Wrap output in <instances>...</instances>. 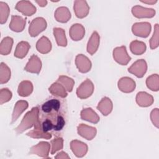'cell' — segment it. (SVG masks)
Segmentation results:
<instances>
[{"instance_id":"cell-1","label":"cell","mask_w":159,"mask_h":159,"mask_svg":"<svg viewBox=\"0 0 159 159\" xmlns=\"http://www.w3.org/2000/svg\"><path fill=\"white\" fill-rule=\"evenodd\" d=\"M66 103L60 98H50L39 107V118L34 127L57 135L66 124Z\"/></svg>"},{"instance_id":"cell-2","label":"cell","mask_w":159,"mask_h":159,"mask_svg":"<svg viewBox=\"0 0 159 159\" xmlns=\"http://www.w3.org/2000/svg\"><path fill=\"white\" fill-rule=\"evenodd\" d=\"M39 118V107H34L32 109L27 112L24 116L20 124L15 129L17 134H19L25 130L34 126Z\"/></svg>"},{"instance_id":"cell-3","label":"cell","mask_w":159,"mask_h":159,"mask_svg":"<svg viewBox=\"0 0 159 159\" xmlns=\"http://www.w3.org/2000/svg\"><path fill=\"white\" fill-rule=\"evenodd\" d=\"M47 22L43 17H36L30 22L29 27V35L32 37H36L47 28Z\"/></svg>"},{"instance_id":"cell-4","label":"cell","mask_w":159,"mask_h":159,"mask_svg":"<svg viewBox=\"0 0 159 159\" xmlns=\"http://www.w3.org/2000/svg\"><path fill=\"white\" fill-rule=\"evenodd\" d=\"M94 89V87L93 82L89 79H86L78 87L76 93L79 98L85 99L92 95Z\"/></svg>"},{"instance_id":"cell-5","label":"cell","mask_w":159,"mask_h":159,"mask_svg":"<svg viewBox=\"0 0 159 159\" xmlns=\"http://www.w3.org/2000/svg\"><path fill=\"white\" fill-rule=\"evenodd\" d=\"M152 26L149 22H136L134 24L132 27V32L137 37L146 38L149 35Z\"/></svg>"},{"instance_id":"cell-6","label":"cell","mask_w":159,"mask_h":159,"mask_svg":"<svg viewBox=\"0 0 159 159\" xmlns=\"http://www.w3.org/2000/svg\"><path fill=\"white\" fill-rule=\"evenodd\" d=\"M112 55L114 60L121 65H127L131 60V57L127 53L125 46L115 48L113 50Z\"/></svg>"},{"instance_id":"cell-7","label":"cell","mask_w":159,"mask_h":159,"mask_svg":"<svg viewBox=\"0 0 159 159\" xmlns=\"http://www.w3.org/2000/svg\"><path fill=\"white\" fill-rule=\"evenodd\" d=\"M147 70V64L145 60L140 59L135 61L129 68L128 71L137 78H142Z\"/></svg>"},{"instance_id":"cell-8","label":"cell","mask_w":159,"mask_h":159,"mask_svg":"<svg viewBox=\"0 0 159 159\" xmlns=\"http://www.w3.org/2000/svg\"><path fill=\"white\" fill-rule=\"evenodd\" d=\"M50 145L47 142H40L37 145L32 147L29 151L30 155H37L43 158H48Z\"/></svg>"},{"instance_id":"cell-9","label":"cell","mask_w":159,"mask_h":159,"mask_svg":"<svg viewBox=\"0 0 159 159\" xmlns=\"http://www.w3.org/2000/svg\"><path fill=\"white\" fill-rule=\"evenodd\" d=\"M73 9L76 16L79 19H83L88 16L89 7L86 1L76 0L74 2Z\"/></svg>"},{"instance_id":"cell-10","label":"cell","mask_w":159,"mask_h":159,"mask_svg":"<svg viewBox=\"0 0 159 159\" xmlns=\"http://www.w3.org/2000/svg\"><path fill=\"white\" fill-rule=\"evenodd\" d=\"M15 8L19 12H21L24 16H30L36 12V7L32 2L29 1H19Z\"/></svg>"},{"instance_id":"cell-11","label":"cell","mask_w":159,"mask_h":159,"mask_svg":"<svg viewBox=\"0 0 159 159\" xmlns=\"http://www.w3.org/2000/svg\"><path fill=\"white\" fill-rule=\"evenodd\" d=\"M133 16L137 18H152L155 15V11L153 9L143 7L141 6H135L132 8Z\"/></svg>"},{"instance_id":"cell-12","label":"cell","mask_w":159,"mask_h":159,"mask_svg":"<svg viewBox=\"0 0 159 159\" xmlns=\"http://www.w3.org/2000/svg\"><path fill=\"white\" fill-rule=\"evenodd\" d=\"M75 65L80 72L85 73L91 68V62L89 59L83 54H78L75 58Z\"/></svg>"},{"instance_id":"cell-13","label":"cell","mask_w":159,"mask_h":159,"mask_svg":"<svg viewBox=\"0 0 159 159\" xmlns=\"http://www.w3.org/2000/svg\"><path fill=\"white\" fill-rule=\"evenodd\" d=\"M78 135L88 140H93L97 133L96 129L94 127L89 126L84 124H80L77 127Z\"/></svg>"},{"instance_id":"cell-14","label":"cell","mask_w":159,"mask_h":159,"mask_svg":"<svg viewBox=\"0 0 159 159\" xmlns=\"http://www.w3.org/2000/svg\"><path fill=\"white\" fill-rule=\"evenodd\" d=\"M70 148L74 155L78 158L84 157L88 149L85 143L78 140H74L70 142Z\"/></svg>"},{"instance_id":"cell-15","label":"cell","mask_w":159,"mask_h":159,"mask_svg":"<svg viewBox=\"0 0 159 159\" xmlns=\"http://www.w3.org/2000/svg\"><path fill=\"white\" fill-rule=\"evenodd\" d=\"M42 68V61L35 55H32L24 67V70L29 73L39 74Z\"/></svg>"},{"instance_id":"cell-16","label":"cell","mask_w":159,"mask_h":159,"mask_svg":"<svg viewBox=\"0 0 159 159\" xmlns=\"http://www.w3.org/2000/svg\"><path fill=\"white\" fill-rule=\"evenodd\" d=\"M118 88L123 93H129L134 91L136 84L135 81L129 77H122L117 83Z\"/></svg>"},{"instance_id":"cell-17","label":"cell","mask_w":159,"mask_h":159,"mask_svg":"<svg viewBox=\"0 0 159 159\" xmlns=\"http://www.w3.org/2000/svg\"><path fill=\"white\" fill-rule=\"evenodd\" d=\"M26 24V19L19 16H12L11 20L9 24V28L11 30L16 32H22Z\"/></svg>"},{"instance_id":"cell-18","label":"cell","mask_w":159,"mask_h":159,"mask_svg":"<svg viewBox=\"0 0 159 159\" xmlns=\"http://www.w3.org/2000/svg\"><path fill=\"white\" fill-rule=\"evenodd\" d=\"M69 34L71 39L74 41L81 40L85 34L84 27L80 24H75L72 25L69 30Z\"/></svg>"},{"instance_id":"cell-19","label":"cell","mask_w":159,"mask_h":159,"mask_svg":"<svg viewBox=\"0 0 159 159\" xmlns=\"http://www.w3.org/2000/svg\"><path fill=\"white\" fill-rule=\"evenodd\" d=\"M80 117L81 119L91 122L93 124H97L100 120L99 116L91 107L83 109L81 111Z\"/></svg>"},{"instance_id":"cell-20","label":"cell","mask_w":159,"mask_h":159,"mask_svg":"<svg viewBox=\"0 0 159 159\" xmlns=\"http://www.w3.org/2000/svg\"><path fill=\"white\" fill-rule=\"evenodd\" d=\"M100 42V37L96 31H94L87 44V52L90 55L94 54L98 49Z\"/></svg>"},{"instance_id":"cell-21","label":"cell","mask_w":159,"mask_h":159,"mask_svg":"<svg viewBox=\"0 0 159 159\" xmlns=\"http://www.w3.org/2000/svg\"><path fill=\"white\" fill-rule=\"evenodd\" d=\"M71 13L66 7H58L54 13V17L57 21L61 23L67 22L71 18Z\"/></svg>"},{"instance_id":"cell-22","label":"cell","mask_w":159,"mask_h":159,"mask_svg":"<svg viewBox=\"0 0 159 159\" xmlns=\"http://www.w3.org/2000/svg\"><path fill=\"white\" fill-rule=\"evenodd\" d=\"M113 104L110 98L104 97L101 99L97 106V109L101 112V113L104 116H108L112 111Z\"/></svg>"},{"instance_id":"cell-23","label":"cell","mask_w":159,"mask_h":159,"mask_svg":"<svg viewBox=\"0 0 159 159\" xmlns=\"http://www.w3.org/2000/svg\"><path fill=\"white\" fill-rule=\"evenodd\" d=\"M153 96L146 92L140 91L137 94L136 102L139 106L148 107L153 104Z\"/></svg>"},{"instance_id":"cell-24","label":"cell","mask_w":159,"mask_h":159,"mask_svg":"<svg viewBox=\"0 0 159 159\" xmlns=\"http://www.w3.org/2000/svg\"><path fill=\"white\" fill-rule=\"evenodd\" d=\"M29 106V104L26 101L20 100L18 101L14 107L13 112L12 114V121L11 124L17 120V119L19 117V116L22 114V113L25 111Z\"/></svg>"},{"instance_id":"cell-25","label":"cell","mask_w":159,"mask_h":159,"mask_svg":"<svg viewBox=\"0 0 159 159\" xmlns=\"http://www.w3.org/2000/svg\"><path fill=\"white\" fill-rule=\"evenodd\" d=\"M36 48L39 52L42 54L48 53L51 51L52 43L50 40L45 36H42L36 43Z\"/></svg>"},{"instance_id":"cell-26","label":"cell","mask_w":159,"mask_h":159,"mask_svg":"<svg viewBox=\"0 0 159 159\" xmlns=\"http://www.w3.org/2000/svg\"><path fill=\"white\" fill-rule=\"evenodd\" d=\"M48 91L53 96L57 98H65L68 95V93L65 88L57 81L53 83L49 87Z\"/></svg>"},{"instance_id":"cell-27","label":"cell","mask_w":159,"mask_h":159,"mask_svg":"<svg viewBox=\"0 0 159 159\" xmlns=\"http://www.w3.org/2000/svg\"><path fill=\"white\" fill-rule=\"evenodd\" d=\"M33 84L31 81L24 80L21 81L18 86L17 93L20 96L27 97L33 91Z\"/></svg>"},{"instance_id":"cell-28","label":"cell","mask_w":159,"mask_h":159,"mask_svg":"<svg viewBox=\"0 0 159 159\" xmlns=\"http://www.w3.org/2000/svg\"><path fill=\"white\" fill-rule=\"evenodd\" d=\"M30 45L27 42L21 41L19 42L16 47L14 52V57L22 59L24 58L27 54Z\"/></svg>"},{"instance_id":"cell-29","label":"cell","mask_w":159,"mask_h":159,"mask_svg":"<svg viewBox=\"0 0 159 159\" xmlns=\"http://www.w3.org/2000/svg\"><path fill=\"white\" fill-rule=\"evenodd\" d=\"M53 32L57 45L61 47H66L67 45V40L65 30L61 28L55 27L53 29Z\"/></svg>"},{"instance_id":"cell-30","label":"cell","mask_w":159,"mask_h":159,"mask_svg":"<svg viewBox=\"0 0 159 159\" xmlns=\"http://www.w3.org/2000/svg\"><path fill=\"white\" fill-rule=\"evenodd\" d=\"M147 49L145 43L142 41L134 40L130 44V50L131 52L136 55H140L145 53Z\"/></svg>"},{"instance_id":"cell-31","label":"cell","mask_w":159,"mask_h":159,"mask_svg":"<svg viewBox=\"0 0 159 159\" xmlns=\"http://www.w3.org/2000/svg\"><path fill=\"white\" fill-rule=\"evenodd\" d=\"M13 45V39L10 37H4L0 44V53L2 55H7L11 52Z\"/></svg>"},{"instance_id":"cell-32","label":"cell","mask_w":159,"mask_h":159,"mask_svg":"<svg viewBox=\"0 0 159 159\" xmlns=\"http://www.w3.org/2000/svg\"><path fill=\"white\" fill-rule=\"evenodd\" d=\"M26 135L34 139H50L52 137V134L51 133H45L43 130H42L36 127H34V129L33 130L28 132L26 134Z\"/></svg>"},{"instance_id":"cell-33","label":"cell","mask_w":159,"mask_h":159,"mask_svg":"<svg viewBox=\"0 0 159 159\" xmlns=\"http://www.w3.org/2000/svg\"><path fill=\"white\" fill-rule=\"evenodd\" d=\"M11 72L8 66L1 62L0 65V83L4 84L9 81L11 78Z\"/></svg>"},{"instance_id":"cell-34","label":"cell","mask_w":159,"mask_h":159,"mask_svg":"<svg viewBox=\"0 0 159 159\" xmlns=\"http://www.w3.org/2000/svg\"><path fill=\"white\" fill-rule=\"evenodd\" d=\"M57 81L60 83L65 88V89H66V91H68V92L72 91L73 86L75 84V81L72 78H71L67 76L60 75V76H59Z\"/></svg>"},{"instance_id":"cell-35","label":"cell","mask_w":159,"mask_h":159,"mask_svg":"<svg viewBox=\"0 0 159 159\" xmlns=\"http://www.w3.org/2000/svg\"><path fill=\"white\" fill-rule=\"evenodd\" d=\"M146 84L148 89L153 91H158L159 89V76L157 74L149 76L146 80Z\"/></svg>"},{"instance_id":"cell-36","label":"cell","mask_w":159,"mask_h":159,"mask_svg":"<svg viewBox=\"0 0 159 159\" xmlns=\"http://www.w3.org/2000/svg\"><path fill=\"white\" fill-rule=\"evenodd\" d=\"M10 9L7 3L0 1V23L3 24L7 22Z\"/></svg>"},{"instance_id":"cell-37","label":"cell","mask_w":159,"mask_h":159,"mask_svg":"<svg viewBox=\"0 0 159 159\" xmlns=\"http://www.w3.org/2000/svg\"><path fill=\"white\" fill-rule=\"evenodd\" d=\"M158 35L159 28L158 24H156L154 26V32L152 38L150 40V47L151 49H155L158 47Z\"/></svg>"},{"instance_id":"cell-38","label":"cell","mask_w":159,"mask_h":159,"mask_svg":"<svg viewBox=\"0 0 159 159\" xmlns=\"http://www.w3.org/2000/svg\"><path fill=\"white\" fill-rule=\"evenodd\" d=\"M52 148L50 153L53 155L57 151L60 150L63 147V140L61 137H57L51 141Z\"/></svg>"},{"instance_id":"cell-39","label":"cell","mask_w":159,"mask_h":159,"mask_svg":"<svg viewBox=\"0 0 159 159\" xmlns=\"http://www.w3.org/2000/svg\"><path fill=\"white\" fill-rule=\"evenodd\" d=\"M12 93L7 88H2L0 91V104H3L11 100Z\"/></svg>"},{"instance_id":"cell-40","label":"cell","mask_w":159,"mask_h":159,"mask_svg":"<svg viewBox=\"0 0 159 159\" xmlns=\"http://www.w3.org/2000/svg\"><path fill=\"white\" fill-rule=\"evenodd\" d=\"M159 111L158 108L153 109L151 113H150V119L153 123V124L157 127L158 128L159 127Z\"/></svg>"},{"instance_id":"cell-41","label":"cell","mask_w":159,"mask_h":159,"mask_svg":"<svg viewBox=\"0 0 159 159\" xmlns=\"http://www.w3.org/2000/svg\"><path fill=\"white\" fill-rule=\"evenodd\" d=\"M55 158L58 159H63V158H70V157L65 152H60L57 154V155L55 157Z\"/></svg>"},{"instance_id":"cell-42","label":"cell","mask_w":159,"mask_h":159,"mask_svg":"<svg viewBox=\"0 0 159 159\" xmlns=\"http://www.w3.org/2000/svg\"><path fill=\"white\" fill-rule=\"evenodd\" d=\"M35 2L38 4V5L40 7H45L47 4V1L45 0H42V1H35Z\"/></svg>"},{"instance_id":"cell-43","label":"cell","mask_w":159,"mask_h":159,"mask_svg":"<svg viewBox=\"0 0 159 159\" xmlns=\"http://www.w3.org/2000/svg\"><path fill=\"white\" fill-rule=\"evenodd\" d=\"M142 2L143 3H145V4H155L157 1V0H145V1H140Z\"/></svg>"}]
</instances>
